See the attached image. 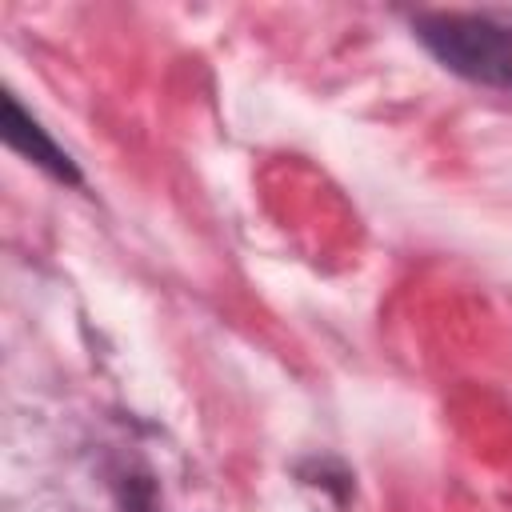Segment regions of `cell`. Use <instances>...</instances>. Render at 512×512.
<instances>
[{"mask_svg": "<svg viewBox=\"0 0 512 512\" xmlns=\"http://www.w3.org/2000/svg\"><path fill=\"white\" fill-rule=\"evenodd\" d=\"M412 28H416V40L448 72L512 92V12L508 8L420 12Z\"/></svg>", "mask_w": 512, "mask_h": 512, "instance_id": "cell-1", "label": "cell"}, {"mask_svg": "<svg viewBox=\"0 0 512 512\" xmlns=\"http://www.w3.org/2000/svg\"><path fill=\"white\" fill-rule=\"evenodd\" d=\"M4 140H8L20 156L36 160L48 176H56V180H64V184H80V172H76L72 156L20 108L16 96H4Z\"/></svg>", "mask_w": 512, "mask_h": 512, "instance_id": "cell-2", "label": "cell"}]
</instances>
